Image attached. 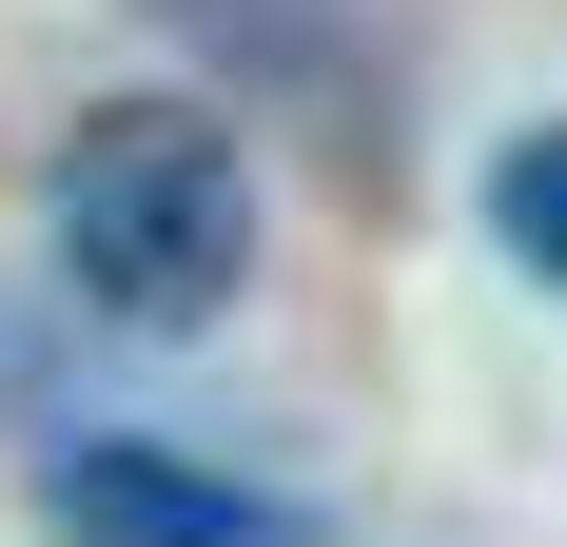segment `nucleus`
<instances>
[{"label": "nucleus", "instance_id": "nucleus-4", "mask_svg": "<svg viewBox=\"0 0 567 547\" xmlns=\"http://www.w3.org/2000/svg\"><path fill=\"white\" fill-rule=\"evenodd\" d=\"M0 411H40V332H20V313H0Z\"/></svg>", "mask_w": 567, "mask_h": 547}, {"label": "nucleus", "instance_id": "nucleus-1", "mask_svg": "<svg viewBox=\"0 0 567 547\" xmlns=\"http://www.w3.org/2000/svg\"><path fill=\"white\" fill-rule=\"evenodd\" d=\"M59 293L117 332H216L235 274H255V157H235L216 99H99L79 137H59Z\"/></svg>", "mask_w": 567, "mask_h": 547}, {"label": "nucleus", "instance_id": "nucleus-2", "mask_svg": "<svg viewBox=\"0 0 567 547\" xmlns=\"http://www.w3.org/2000/svg\"><path fill=\"white\" fill-rule=\"evenodd\" d=\"M40 528L59 547H333L313 508L235 489V469H196V450H157V431H79L59 489H40Z\"/></svg>", "mask_w": 567, "mask_h": 547}, {"label": "nucleus", "instance_id": "nucleus-3", "mask_svg": "<svg viewBox=\"0 0 567 547\" xmlns=\"http://www.w3.org/2000/svg\"><path fill=\"white\" fill-rule=\"evenodd\" d=\"M489 235H509V255H528V274H548V293H567V117H548V137H509V157H489Z\"/></svg>", "mask_w": 567, "mask_h": 547}]
</instances>
